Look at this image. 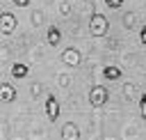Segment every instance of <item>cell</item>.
<instances>
[{"label": "cell", "mask_w": 146, "mask_h": 140, "mask_svg": "<svg viewBox=\"0 0 146 140\" xmlns=\"http://www.w3.org/2000/svg\"><path fill=\"white\" fill-rule=\"evenodd\" d=\"M89 32L91 37H105L110 32V21L100 14V11H91V18H89Z\"/></svg>", "instance_id": "cell-1"}, {"label": "cell", "mask_w": 146, "mask_h": 140, "mask_svg": "<svg viewBox=\"0 0 146 140\" xmlns=\"http://www.w3.org/2000/svg\"><path fill=\"white\" fill-rule=\"evenodd\" d=\"M107 101H110V92H107L105 85H94L89 90V103H91V108H103Z\"/></svg>", "instance_id": "cell-2"}, {"label": "cell", "mask_w": 146, "mask_h": 140, "mask_svg": "<svg viewBox=\"0 0 146 140\" xmlns=\"http://www.w3.org/2000/svg\"><path fill=\"white\" fill-rule=\"evenodd\" d=\"M16 28H18V18L11 11H0V34L9 37L16 32Z\"/></svg>", "instance_id": "cell-3"}, {"label": "cell", "mask_w": 146, "mask_h": 140, "mask_svg": "<svg viewBox=\"0 0 146 140\" xmlns=\"http://www.w3.org/2000/svg\"><path fill=\"white\" fill-rule=\"evenodd\" d=\"M43 110H46V117L48 122H57L59 119V101L55 94H46V101H43Z\"/></svg>", "instance_id": "cell-4"}, {"label": "cell", "mask_w": 146, "mask_h": 140, "mask_svg": "<svg viewBox=\"0 0 146 140\" xmlns=\"http://www.w3.org/2000/svg\"><path fill=\"white\" fill-rule=\"evenodd\" d=\"M59 60H62L66 67H73V69L82 64V55H80V50H78V48H73V46L64 48V50H62V55H59Z\"/></svg>", "instance_id": "cell-5"}, {"label": "cell", "mask_w": 146, "mask_h": 140, "mask_svg": "<svg viewBox=\"0 0 146 140\" xmlns=\"http://www.w3.org/2000/svg\"><path fill=\"white\" fill-rule=\"evenodd\" d=\"M16 96H18V94H16V87H14L9 80L0 83V101H2V103H11Z\"/></svg>", "instance_id": "cell-6"}, {"label": "cell", "mask_w": 146, "mask_h": 140, "mask_svg": "<svg viewBox=\"0 0 146 140\" xmlns=\"http://www.w3.org/2000/svg\"><path fill=\"white\" fill-rule=\"evenodd\" d=\"M59 133H62V140H80V126L73 122H66Z\"/></svg>", "instance_id": "cell-7"}, {"label": "cell", "mask_w": 146, "mask_h": 140, "mask_svg": "<svg viewBox=\"0 0 146 140\" xmlns=\"http://www.w3.org/2000/svg\"><path fill=\"white\" fill-rule=\"evenodd\" d=\"M46 41H48V46L57 48V46L62 44V30H59L57 25H48V30H46Z\"/></svg>", "instance_id": "cell-8"}, {"label": "cell", "mask_w": 146, "mask_h": 140, "mask_svg": "<svg viewBox=\"0 0 146 140\" xmlns=\"http://www.w3.org/2000/svg\"><path fill=\"white\" fill-rule=\"evenodd\" d=\"M103 78H107V80H121L123 71L116 64H107V67H103Z\"/></svg>", "instance_id": "cell-9"}, {"label": "cell", "mask_w": 146, "mask_h": 140, "mask_svg": "<svg viewBox=\"0 0 146 140\" xmlns=\"http://www.w3.org/2000/svg\"><path fill=\"white\" fill-rule=\"evenodd\" d=\"M30 73V67L23 64V62H14L11 64V78H25Z\"/></svg>", "instance_id": "cell-10"}, {"label": "cell", "mask_w": 146, "mask_h": 140, "mask_svg": "<svg viewBox=\"0 0 146 140\" xmlns=\"http://www.w3.org/2000/svg\"><path fill=\"white\" fill-rule=\"evenodd\" d=\"M121 23H123V28H125V30H132V28L137 25V14H135V11L123 14V16H121Z\"/></svg>", "instance_id": "cell-11"}, {"label": "cell", "mask_w": 146, "mask_h": 140, "mask_svg": "<svg viewBox=\"0 0 146 140\" xmlns=\"http://www.w3.org/2000/svg\"><path fill=\"white\" fill-rule=\"evenodd\" d=\"M30 21H32V25H34V28H41V25H43V21H46V16H43V11H41V9H36V11H32Z\"/></svg>", "instance_id": "cell-12"}, {"label": "cell", "mask_w": 146, "mask_h": 140, "mask_svg": "<svg viewBox=\"0 0 146 140\" xmlns=\"http://www.w3.org/2000/svg\"><path fill=\"white\" fill-rule=\"evenodd\" d=\"M123 94H125L128 99H135V94H137V85H135V83H125V85H123Z\"/></svg>", "instance_id": "cell-13"}, {"label": "cell", "mask_w": 146, "mask_h": 140, "mask_svg": "<svg viewBox=\"0 0 146 140\" xmlns=\"http://www.w3.org/2000/svg\"><path fill=\"white\" fill-rule=\"evenodd\" d=\"M59 14L62 16H71V2L68 0H62L59 2Z\"/></svg>", "instance_id": "cell-14"}, {"label": "cell", "mask_w": 146, "mask_h": 140, "mask_svg": "<svg viewBox=\"0 0 146 140\" xmlns=\"http://www.w3.org/2000/svg\"><path fill=\"white\" fill-rule=\"evenodd\" d=\"M139 115L146 122V94H139Z\"/></svg>", "instance_id": "cell-15"}, {"label": "cell", "mask_w": 146, "mask_h": 140, "mask_svg": "<svg viewBox=\"0 0 146 140\" xmlns=\"http://www.w3.org/2000/svg\"><path fill=\"white\" fill-rule=\"evenodd\" d=\"M125 5V0H105V7H110V9H121Z\"/></svg>", "instance_id": "cell-16"}, {"label": "cell", "mask_w": 146, "mask_h": 140, "mask_svg": "<svg viewBox=\"0 0 146 140\" xmlns=\"http://www.w3.org/2000/svg\"><path fill=\"white\" fill-rule=\"evenodd\" d=\"M30 92H32V96L36 99V96H39V94L43 92V85H41V83H32V87H30Z\"/></svg>", "instance_id": "cell-17"}, {"label": "cell", "mask_w": 146, "mask_h": 140, "mask_svg": "<svg viewBox=\"0 0 146 140\" xmlns=\"http://www.w3.org/2000/svg\"><path fill=\"white\" fill-rule=\"evenodd\" d=\"M57 78H59V85H62V87H68V85H71V76H68V73H59Z\"/></svg>", "instance_id": "cell-18"}, {"label": "cell", "mask_w": 146, "mask_h": 140, "mask_svg": "<svg viewBox=\"0 0 146 140\" xmlns=\"http://www.w3.org/2000/svg\"><path fill=\"white\" fill-rule=\"evenodd\" d=\"M139 44H141V46H146V25H141V28H139Z\"/></svg>", "instance_id": "cell-19"}, {"label": "cell", "mask_w": 146, "mask_h": 140, "mask_svg": "<svg viewBox=\"0 0 146 140\" xmlns=\"http://www.w3.org/2000/svg\"><path fill=\"white\" fill-rule=\"evenodd\" d=\"M11 2H14L16 7H30V5H32V0H11Z\"/></svg>", "instance_id": "cell-20"}, {"label": "cell", "mask_w": 146, "mask_h": 140, "mask_svg": "<svg viewBox=\"0 0 146 140\" xmlns=\"http://www.w3.org/2000/svg\"><path fill=\"white\" fill-rule=\"evenodd\" d=\"M18 140H21V138H18Z\"/></svg>", "instance_id": "cell-21"}]
</instances>
